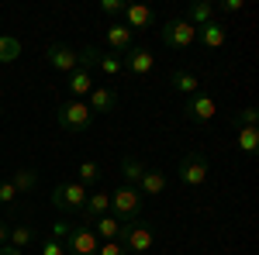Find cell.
Wrapping results in <instances>:
<instances>
[{
    "label": "cell",
    "mask_w": 259,
    "mask_h": 255,
    "mask_svg": "<svg viewBox=\"0 0 259 255\" xmlns=\"http://www.w3.org/2000/svg\"><path fill=\"white\" fill-rule=\"evenodd\" d=\"M87 193H90V190H87L83 183H73V179H66V183H56V186H52L49 200H52V207H56L62 217H73V221H80L83 203H87Z\"/></svg>",
    "instance_id": "6da1fadb"
},
{
    "label": "cell",
    "mask_w": 259,
    "mask_h": 255,
    "mask_svg": "<svg viewBox=\"0 0 259 255\" xmlns=\"http://www.w3.org/2000/svg\"><path fill=\"white\" fill-rule=\"evenodd\" d=\"M142 214V193L135 186H118L111 190V217H118V224H132Z\"/></svg>",
    "instance_id": "7a4b0ae2"
},
{
    "label": "cell",
    "mask_w": 259,
    "mask_h": 255,
    "mask_svg": "<svg viewBox=\"0 0 259 255\" xmlns=\"http://www.w3.org/2000/svg\"><path fill=\"white\" fill-rule=\"evenodd\" d=\"M121 248L128 255H145L152 245H156V231L145 224V221H132V224H121Z\"/></svg>",
    "instance_id": "3957f363"
},
{
    "label": "cell",
    "mask_w": 259,
    "mask_h": 255,
    "mask_svg": "<svg viewBox=\"0 0 259 255\" xmlns=\"http://www.w3.org/2000/svg\"><path fill=\"white\" fill-rule=\"evenodd\" d=\"M56 121H59L62 131H69V135H83V131L90 128L94 114H90V107H87L83 100H66V104L56 107Z\"/></svg>",
    "instance_id": "277c9868"
},
{
    "label": "cell",
    "mask_w": 259,
    "mask_h": 255,
    "mask_svg": "<svg viewBox=\"0 0 259 255\" xmlns=\"http://www.w3.org/2000/svg\"><path fill=\"white\" fill-rule=\"evenodd\" d=\"M177 176H180L183 186L197 190V186H204L207 176H211V162H207L204 152H187V156L180 159V166H177Z\"/></svg>",
    "instance_id": "5b68a950"
},
{
    "label": "cell",
    "mask_w": 259,
    "mask_h": 255,
    "mask_svg": "<svg viewBox=\"0 0 259 255\" xmlns=\"http://www.w3.org/2000/svg\"><path fill=\"white\" fill-rule=\"evenodd\" d=\"M159 38H162L166 48H190V45L197 41V28L187 18H169L159 28Z\"/></svg>",
    "instance_id": "8992f818"
},
{
    "label": "cell",
    "mask_w": 259,
    "mask_h": 255,
    "mask_svg": "<svg viewBox=\"0 0 259 255\" xmlns=\"http://www.w3.org/2000/svg\"><path fill=\"white\" fill-rule=\"evenodd\" d=\"M62 248H66V255H97L100 248V238L94 235V228L90 224H73L69 228V235L62 238Z\"/></svg>",
    "instance_id": "52a82bcc"
},
{
    "label": "cell",
    "mask_w": 259,
    "mask_h": 255,
    "mask_svg": "<svg viewBox=\"0 0 259 255\" xmlns=\"http://www.w3.org/2000/svg\"><path fill=\"white\" fill-rule=\"evenodd\" d=\"M121 66H124L128 73H135V76H149V73L156 69V56H152L145 45H132V48L121 56Z\"/></svg>",
    "instance_id": "ba28073f"
},
{
    "label": "cell",
    "mask_w": 259,
    "mask_h": 255,
    "mask_svg": "<svg viewBox=\"0 0 259 255\" xmlns=\"http://www.w3.org/2000/svg\"><path fill=\"white\" fill-rule=\"evenodd\" d=\"M218 114V107H214V97L211 93H194V97H187V118L197 121V124H207V121Z\"/></svg>",
    "instance_id": "9c48e42d"
},
{
    "label": "cell",
    "mask_w": 259,
    "mask_h": 255,
    "mask_svg": "<svg viewBox=\"0 0 259 255\" xmlns=\"http://www.w3.org/2000/svg\"><path fill=\"white\" fill-rule=\"evenodd\" d=\"M152 21H156V14H152L149 4H124V28H128L132 35L152 28Z\"/></svg>",
    "instance_id": "30bf717a"
},
{
    "label": "cell",
    "mask_w": 259,
    "mask_h": 255,
    "mask_svg": "<svg viewBox=\"0 0 259 255\" xmlns=\"http://www.w3.org/2000/svg\"><path fill=\"white\" fill-rule=\"evenodd\" d=\"M45 59H49L52 69H59V73H66V76H69L73 69H80V66H76V52H73L69 45H62V41H56V45L45 48Z\"/></svg>",
    "instance_id": "8fae6325"
},
{
    "label": "cell",
    "mask_w": 259,
    "mask_h": 255,
    "mask_svg": "<svg viewBox=\"0 0 259 255\" xmlns=\"http://www.w3.org/2000/svg\"><path fill=\"white\" fill-rule=\"evenodd\" d=\"M111 214V193L107 190H97V193H87V203H83V214L80 221L83 224H94L97 217Z\"/></svg>",
    "instance_id": "7c38bea8"
},
{
    "label": "cell",
    "mask_w": 259,
    "mask_h": 255,
    "mask_svg": "<svg viewBox=\"0 0 259 255\" xmlns=\"http://www.w3.org/2000/svg\"><path fill=\"white\" fill-rule=\"evenodd\" d=\"M104 38H107V45H111V52H118V59L135 45V35L121 24V21H114V24H107V31H104Z\"/></svg>",
    "instance_id": "4fadbf2b"
},
{
    "label": "cell",
    "mask_w": 259,
    "mask_h": 255,
    "mask_svg": "<svg viewBox=\"0 0 259 255\" xmlns=\"http://www.w3.org/2000/svg\"><path fill=\"white\" fill-rule=\"evenodd\" d=\"M90 104H87V107H90V114H111V111H114V107H118V93H114V90H111V86H94V90H90Z\"/></svg>",
    "instance_id": "5bb4252c"
},
{
    "label": "cell",
    "mask_w": 259,
    "mask_h": 255,
    "mask_svg": "<svg viewBox=\"0 0 259 255\" xmlns=\"http://www.w3.org/2000/svg\"><path fill=\"white\" fill-rule=\"evenodd\" d=\"M197 38L204 41V48H221V45L228 41V28H225L221 21H207V24L197 28Z\"/></svg>",
    "instance_id": "9a60e30c"
},
{
    "label": "cell",
    "mask_w": 259,
    "mask_h": 255,
    "mask_svg": "<svg viewBox=\"0 0 259 255\" xmlns=\"http://www.w3.org/2000/svg\"><path fill=\"white\" fill-rule=\"evenodd\" d=\"M66 86H69V97H73V100L90 97V90H94V76H90L87 69H73L69 79H66Z\"/></svg>",
    "instance_id": "2e32d148"
},
{
    "label": "cell",
    "mask_w": 259,
    "mask_h": 255,
    "mask_svg": "<svg viewBox=\"0 0 259 255\" xmlns=\"http://www.w3.org/2000/svg\"><path fill=\"white\" fill-rule=\"evenodd\" d=\"M142 196H159L162 190H166V176H162L159 169H145L139 179V186H135Z\"/></svg>",
    "instance_id": "e0dca14e"
},
{
    "label": "cell",
    "mask_w": 259,
    "mask_h": 255,
    "mask_svg": "<svg viewBox=\"0 0 259 255\" xmlns=\"http://www.w3.org/2000/svg\"><path fill=\"white\" fill-rule=\"evenodd\" d=\"M169 86H173L177 93H183V97H194V93H200V79L194 76V73H183V69H177V73L169 76Z\"/></svg>",
    "instance_id": "ac0fdd59"
},
{
    "label": "cell",
    "mask_w": 259,
    "mask_h": 255,
    "mask_svg": "<svg viewBox=\"0 0 259 255\" xmlns=\"http://www.w3.org/2000/svg\"><path fill=\"white\" fill-rule=\"evenodd\" d=\"M145 169H149V166H145L139 156H124V159H121V176H124V186H139V179H142Z\"/></svg>",
    "instance_id": "d6986e66"
},
{
    "label": "cell",
    "mask_w": 259,
    "mask_h": 255,
    "mask_svg": "<svg viewBox=\"0 0 259 255\" xmlns=\"http://www.w3.org/2000/svg\"><path fill=\"white\" fill-rule=\"evenodd\" d=\"M187 21L200 28V24H207V21H214V4L211 0H194L190 7H187Z\"/></svg>",
    "instance_id": "ffe728a7"
},
{
    "label": "cell",
    "mask_w": 259,
    "mask_h": 255,
    "mask_svg": "<svg viewBox=\"0 0 259 255\" xmlns=\"http://www.w3.org/2000/svg\"><path fill=\"white\" fill-rule=\"evenodd\" d=\"M31 241H35V228H31V224H24V221H18V224L7 231V245H11V248H21V252H24Z\"/></svg>",
    "instance_id": "44dd1931"
},
{
    "label": "cell",
    "mask_w": 259,
    "mask_h": 255,
    "mask_svg": "<svg viewBox=\"0 0 259 255\" xmlns=\"http://www.w3.org/2000/svg\"><path fill=\"white\" fill-rule=\"evenodd\" d=\"M11 186H14L18 193H31V190L38 186V173H35L31 166H18V173L11 176Z\"/></svg>",
    "instance_id": "7402d4cb"
},
{
    "label": "cell",
    "mask_w": 259,
    "mask_h": 255,
    "mask_svg": "<svg viewBox=\"0 0 259 255\" xmlns=\"http://www.w3.org/2000/svg\"><path fill=\"white\" fill-rule=\"evenodd\" d=\"M94 235L100 238V241H114V238L121 235V224H118V217H111V214H104V217H97L94 224Z\"/></svg>",
    "instance_id": "603a6c76"
},
{
    "label": "cell",
    "mask_w": 259,
    "mask_h": 255,
    "mask_svg": "<svg viewBox=\"0 0 259 255\" xmlns=\"http://www.w3.org/2000/svg\"><path fill=\"white\" fill-rule=\"evenodd\" d=\"M76 183H83V186H94V183H100V166L94 162V159H83L80 166H76Z\"/></svg>",
    "instance_id": "cb8c5ba5"
},
{
    "label": "cell",
    "mask_w": 259,
    "mask_h": 255,
    "mask_svg": "<svg viewBox=\"0 0 259 255\" xmlns=\"http://www.w3.org/2000/svg\"><path fill=\"white\" fill-rule=\"evenodd\" d=\"M21 56V41L14 35H0V62L7 66V62H14Z\"/></svg>",
    "instance_id": "d4e9b609"
},
{
    "label": "cell",
    "mask_w": 259,
    "mask_h": 255,
    "mask_svg": "<svg viewBox=\"0 0 259 255\" xmlns=\"http://www.w3.org/2000/svg\"><path fill=\"white\" fill-rule=\"evenodd\" d=\"M235 131H239V152L242 156H252L259 145V131L256 128H235Z\"/></svg>",
    "instance_id": "484cf974"
},
{
    "label": "cell",
    "mask_w": 259,
    "mask_h": 255,
    "mask_svg": "<svg viewBox=\"0 0 259 255\" xmlns=\"http://www.w3.org/2000/svg\"><path fill=\"white\" fill-rule=\"evenodd\" d=\"M256 121H259V111H256V107H242L239 114L232 118V128H256Z\"/></svg>",
    "instance_id": "4316f807"
},
{
    "label": "cell",
    "mask_w": 259,
    "mask_h": 255,
    "mask_svg": "<svg viewBox=\"0 0 259 255\" xmlns=\"http://www.w3.org/2000/svg\"><path fill=\"white\" fill-rule=\"evenodd\" d=\"M100 73H104V76H118V73H124V66H121V59L118 56H100Z\"/></svg>",
    "instance_id": "83f0119b"
},
{
    "label": "cell",
    "mask_w": 259,
    "mask_h": 255,
    "mask_svg": "<svg viewBox=\"0 0 259 255\" xmlns=\"http://www.w3.org/2000/svg\"><path fill=\"white\" fill-rule=\"evenodd\" d=\"M14 200H18V190L11 186V179H0V207H7Z\"/></svg>",
    "instance_id": "f1b7e54d"
},
{
    "label": "cell",
    "mask_w": 259,
    "mask_h": 255,
    "mask_svg": "<svg viewBox=\"0 0 259 255\" xmlns=\"http://www.w3.org/2000/svg\"><path fill=\"white\" fill-rule=\"evenodd\" d=\"M100 11L107 18H118V14H124V0H100Z\"/></svg>",
    "instance_id": "f546056e"
},
{
    "label": "cell",
    "mask_w": 259,
    "mask_h": 255,
    "mask_svg": "<svg viewBox=\"0 0 259 255\" xmlns=\"http://www.w3.org/2000/svg\"><path fill=\"white\" fill-rule=\"evenodd\" d=\"M97 255H128V252L121 248V241H118V238H114V241H100Z\"/></svg>",
    "instance_id": "4dcf8cb0"
},
{
    "label": "cell",
    "mask_w": 259,
    "mask_h": 255,
    "mask_svg": "<svg viewBox=\"0 0 259 255\" xmlns=\"http://www.w3.org/2000/svg\"><path fill=\"white\" fill-rule=\"evenodd\" d=\"M41 255H66V248H62V241H56V238H45Z\"/></svg>",
    "instance_id": "1f68e13d"
},
{
    "label": "cell",
    "mask_w": 259,
    "mask_h": 255,
    "mask_svg": "<svg viewBox=\"0 0 259 255\" xmlns=\"http://www.w3.org/2000/svg\"><path fill=\"white\" fill-rule=\"evenodd\" d=\"M69 228H73V224H66V221H56V224H52V238H56V241H62V238L69 235Z\"/></svg>",
    "instance_id": "d6a6232c"
},
{
    "label": "cell",
    "mask_w": 259,
    "mask_h": 255,
    "mask_svg": "<svg viewBox=\"0 0 259 255\" xmlns=\"http://www.w3.org/2000/svg\"><path fill=\"white\" fill-rule=\"evenodd\" d=\"M242 7H245V0H221V11H225V14H235Z\"/></svg>",
    "instance_id": "836d02e7"
},
{
    "label": "cell",
    "mask_w": 259,
    "mask_h": 255,
    "mask_svg": "<svg viewBox=\"0 0 259 255\" xmlns=\"http://www.w3.org/2000/svg\"><path fill=\"white\" fill-rule=\"evenodd\" d=\"M7 231H11V228H7V221H0V248L7 245Z\"/></svg>",
    "instance_id": "e575fe53"
},
{
    "label": "cell",
    "mask_w": 259,
    "mask_h": 255,
    "mask_svg": "<svg viewBox=\"0 0 259 255\" xmlns=\"http://www.w3.org/2000/svg\"><path fill=\"white\" fill-rule=\"evenodd\" d=\"M0 255H24V252H21V248H11V245H4V248H0Z\"/></svg>",
    "instance_id": "d590c367"
},
{
    "label": "cell",
    "mask_w": 259,
    "mask_h": 255,
    "mask_svg": "<svg viewBox=\"0 0 259 255\" xmlns=\"http://www.w3.org/2000/svg\"><path fill=\"white\" fill-rule=\"evenodd\" d=\"M0 114H4V107H0Z\"/></svg>",
    "instance_id": "8d00e7d4"
}]
</instances>
